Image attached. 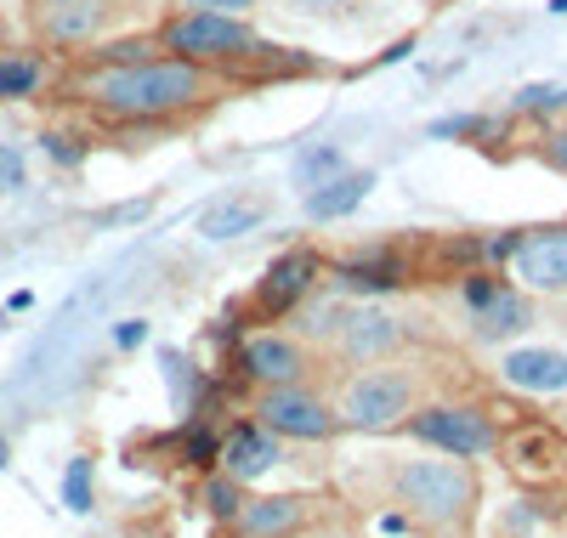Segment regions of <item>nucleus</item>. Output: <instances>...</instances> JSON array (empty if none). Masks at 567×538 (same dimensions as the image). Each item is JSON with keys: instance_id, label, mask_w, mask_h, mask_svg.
<instances>
[{"instance_id": "1", "label": "nucleus", "mask_w": 567, "mask_h": 538, "mask_svg": "<svg viewBox=\"0 0 567 538\" xmlns=\"http://www.w3.org/2000/svg\"><path fill=\"white\" fill-rule=\"evenodd\" d=\"M91 96L109 108V114H125V120H159V114H176L187 103L205 96V69L187 63V58H171V63H120L109 74L91 80Z\"/></svg>"}, {"instance_id": "2", "label": "nucleus", "mask_w": 567, "mask_h": 538, "mask_svg": "<svg viewBox=\"0 0 567 538\" xmlns=\"http://www.w3.org/2000/svg\"><path fill=\"white\" fill-rule=\"evenodd\" d=\"M398 499L420 521L454 527V521H465L471 499H477V482H471V470L454 454L449 459H420V465H403L398 470Z\"/></svg>"}, {"instance_id": "3", "label": "nucleus", "mask_w": 567, "mask_h": 538, "mask_svg": "<svg viewBox=\"0 0 567 538\" xmlns=\"http://www.w3.org/2000/svg\"><path fill=\"white\" fill-rule=\"evenodd\" d=\"M409 408H414V380L403 369H369L341 397V420L352 431H392L398 420H409Z\"/></svg>"}, {"instance_id": "4", "label": "nucleus", "mask_w": 567, "mask_h": 538, "mask_svg": "<svg viewBox=\"0 0 567 538\" xmlns=\"http://www.w3.org/2000/svg\"><path fill=\"white\" fill-rule=\"evenodd\" d=\"M409 431L420 436V443H432V448L454 454V459H477V454H494V448H499L494 420H488L483 408H465V403H460V408H454V403L425 408V414L409 420Z\"/></svg>"}, {"instance_id": "5", "label": "nucleus", "mask_w": 567, "mask_h": 538, "mask_svg": "<svg viewBox=\"0 0 567 538\" xmlns=\"http://www.w3.org/2000/svg\"><path fill=\"white\" fill-rule=\"evenodd\" d=\"M165 45L187 63H210V58H239L256 52V34L239 18H221V12H182L165 29Z\"/></svg>"}, {"instance_id": "6", "label": "nucleus", "mask_w": 567, "mask_h": 538, "mask_svg": "<svg viewBox=\"0 0 567 538\" xmlns=\"http://www.w3.org/2000/svg\"><path fill=\"white\" fill-rule=\"evenodd\" d=\"M261 425L272 436H301V443H318V436L336 431V414H329L312 391H301V385H267Z\"/></svg>"}, {"instance_id": "7", "label": "nucleus", "mask_w": 567, "mask_h": 538, "mask_svg": "<svg viewBox=\"0 0 567 538\" xmlns=\"http://www.w3.org/2000/svg\"><path fill=\"white\" fill-rule=\"evenodd\" d=\"M29 23L52 45H85L109 23V0H29Z\"/></svg>"}, {"instance_id": "8", "label": "nucleus", "mask_w": 567, "mask_h": 538, "mask_svg": "<svg viewBox=\"0 0 567 538\" xmlns=\"http://www.w3.org/2000/svg\"><path fill=\"white\" fill-rule=\"evenodd\" d=\"M516 278L539 296H561L567 289V227H545V232H528L516 238Z\"/></svg>"}, {"instance_id": "9", "label": "nucleus", "mask_w": 567, "mask_h": 538, "mask_svg": "<svg viewBox=\"0 0 567 538\" xmlns=\"http://www.w3.org/2000/svg\"><path fill=\"white\" fill-rule=\"evenodd\" d=\"M499 380L516 385V391H534V397H556V391H567V352H556V346L505 352L499 358Z\"/></svg>"}, {"instance_id": "10", "label": "nucleus", "mask_w": 567, "mask_h": 538, "mask_svg": "<svg viewBox=\"0 0 567 538\" xmlns=\"http://www.w3.org/2000/svg\"><path fill=\"white\" fill-rule=\"evenodd\" d=\"M245 374L250 380H261V385H296L301 374H307V358H301V346L296 340H284V334H256V340H245Z\"/></svg>"}, {"instance_id": "11", "label": "nucleus", "mask_w": 567, "mask_h": 538, "mask_svg": "<svg viewBox=\"0 0 567 538\" xmlns=\"http://www.w3.org/2000/svg\"><path fill=\"white\" fill-rule=\"evenodd\" d=\"M267 216H272V199H267V193H227L221 205H210V210L199 216V232H205L210 244L245 238V232H256Z\"/></svg>"}, {"instance_id": "12", "label": "nucleus", "mask_w": 567, "mask_h": 538, "mask_svg": "<svg viewBox=\"0 0 567 538\" xmlns=\"http://www.w3.org/2000/svg\"><path fill=\"white\" fill-rule=\"evenodd\" d=\"M312 278H318V256L290 250V256H278V261L267 267V278H261V289H256V301H261L267 312H284V307H296V301L307 296Z\"/></svg>"}, {"instance_id": "13", "label": "nucleus", "mask_w": 567, "mask_h": 538, "mask_svg": "<svg viewBox=\"0 0 567 538\" xmlns=\"http://www.w3.org/2000/svg\"><path fill=\"white\" fill-rule=\"evenodd\" d=\"M221 465H227L233 482H250V476L272 470V465H278V436H272L267 425H239V431L221 443Z\"/></svg>"}, {"instance_id": "14", "label": "nucleus", "mask_w": 567, "mask_h": 538, "mask_svg": "<svg viewBox=\"0 0 567 538\" xmlns=\"http://www.w3.org/2000/svg\"><path fill=\"white\" fill-rule=\"evenodd\" d=\"M471 323H477L483 340H511V334H523V329L534 323V312H528V301L516 296L511 283H494L488 296L471 307Z\"/></svg>"}, {"instance_id": "15", "label": "nucleus", "mask_w": 567, "mask_h": 538, "mask_svg": "<svg viewBox=\"0 0 567 538\" xmlns=\"http://www.w3.org/2000/svg\"><path fill=\"white\" fill-rule=\"evenodd\" d=\"M369 187H374L369 170H336L329 182H318V187L307 193V216H312V221H341V216H352V210L369 199Z\"/></svg>"}, {"instance_id": "16", "label": "nucleus", "mask_w": 567, "mask_h": 538, "mask_svg": "<svg viewBox=\"0 0 567 538\" xmlns=\"http://www.w3.org/2000/svg\"><path fill=\"white\" fill-rule=\"evenodd\" d=\"M403 340V323L398 318H386V312H352L347 323H341V352L347 358H386L392 346Z\"/></svg>"}, {"instance_id": "17", "label": "nucleus", "mask_w": 567, "mask_h": 538, "mask_svg": "<svg viewBox=\"0 0 567 538\" xmlns=\"http://www.w3.org/2000/svg\"><path fill=\"white\" fill-rule=\"evenodd\" d=\"M301 516H307V505L301 499H250V505H239V521L245 527V538H284V532H296L301 527Z\"/></svg>"}, {"instance_id": "18", "label": "nucleus", "mask_w": 567, "mask_h": 538, "mask_svg": "<svg viewBox=\"0 0 567 538\" xmlns=\"http://www.w3.org/2000/svg\"><path fill=\"white\" fill-rule=\"evenodd\" d=\"M40 80H45L40 58H0V103H12V96H34Z\"/></svg>"}, {"instance_id": "19", "label": "nucleus", "mask_w": 567, "mask_h": 538, "mask_svg": "<svg viewBox=\"0 0 567 538\" xmlns=\"http://www.w3.org/2000/svg\"><path fill=\"white\" fill-rule=\"evenodd\" d=\"M336 170H347L336 148H307V154L296 159V176H301V187H318V182H329Z\"/></svg>"}, {"instance_id": "20", "label": "nucleus", "mask_w": 567, "mask_h": 538, "mask_svg": "<svg viewBox=\"0 0 567 538\" xmlns=\"http://www.w3.org/2000/svg\"><path fill=\"white\" fill-rule=\"evenodd\" d=\"M63 499H69L74 516L91 510V459H74V465H69V476H63Z\"/></svg>"}, {"instance_id": "21", "label": "nucleus", "mask_w": 567, "mask_h": 538, "mask_svg": "<svg viewBox=\"0 0 567 538\" xmlns=\"http://www.w3.org/2000/svg\"><path fill=\"white\" fill-rule=\"evenodd\" d=\"M347 283L352 289H392L398 283V267L392 261H358V267H347Z\"/></svg>"}, {"instance_id": "22", "label": "nucleus", "mask_w": 567, "mask_h": 538, "mask_svg": "<svg viewBox=\"0 0 567 538\" xmlns=\"http://www.w3.org/2000/svg\"><path fill=\"white\" fill-rule=\"evenodd\" d=\"M23 182H29L23 148H18V142H0V199H7V193H18Z\"/></svg>"}, {"instance_id": "23", "label": "nucleus", "mask_w": 567, "mask_h": 538, "mask_svg": "<svg viewBox=\"0 0 567 538\" xmlns=\"http://www.w3.org/2000/svg\"><path fill=\"white\" fill-rule=\"evenodd\" d=\"M205 505H210V516H227V521H233L245 499H239V487H233V476H216V482L205 487Z\"/></svg>"}, {"instance_id": "24", "label": "nucleus", "mask_w": 567, "mask_h": 538, "mask_svg": "<svg viewBox=\"0 0 567 538\" xmlns=\"http://www.w3.org/2000/svg\"><path fill=\"white\" fill-rule=\"evenodd\" d=\"M561 103V91H550V85H528L523 96H516V108L523 114H539V108H556Z\"/></svg>"}, {"instance_id": "25", "label": "nucleus", "mask_w": 567, "mask_h": 538, "mask_svg": "<svg viewBox=\"0 0 567 538\" xmlns=\"http://www.w3.org/2000/svg\"><path fill=\"white\" fill-rule=\"evenodd\" d=\"M187 12H221V18H239V12H250L256 0H182Z\"/></svg>"}, {"instance_id": "26", "label": "nucleus", "mask_w": 567, "mask_h": 538, "mask_svg": "<svg viewBox=\"0 0 567 538\" xmlns=\"http://www.w3.org/2000/svg\"><path fill=\"white\" fill-rule=\"evenodd\" d=\"M40 142H45V154H52L58 165H80V148H74L69 136H40Z\"/></svg>"}, {"instance_id": "27", "label": "nucleus", "mask_w": 567, "mask_h": 538, "mask_svg": "<svg viewBox=\"0 0 567 538\" xmlns=\"http://www.w3.org/2000/svg\"><path fill=\"white\" fill-rule=\"evenodd\" d=\"M545 159H550V165H556V170L567 176V131H556V136L545 142Z\"/></svg>"}, {"instance_id": "28", "label": "nucleus", "mask_w": 567, "mask_h": 538, "mask_svg": "<svg viewBox=\"0 0 567 538\" xmlns=\"http://www.w3.org/2000/svg\"><path fill=\"white\" fill-rule=\"evenodd\" d=\"M511 250H516V232H505V238H488V244H483V256H488V261H505Z\"/></svg>"}, {"instance_id": "29", "label": "nucleus", "mask_w": 567, "mask_h": 538, "mask_svg": "<svg viewBox=\"0 0 567 538\" xmlns=\"http://www.w3.org/2000/svg\"><path fill=\"white\" fill-rule=\"evenodd\" d=\"M142 340H148V323H120V346H142Z\"/></svg>"}, {"instance_id": "30", "label": "nucleus", "mask_w": 567, "mask_h": 538, "mask_svg": "<svg viewBox=\"0 0 567 538\" xmlns=\"http://www.w3.org/2000/svg\"><path fill=\"white\" fill-rule=\"evenodd\" d=\"M148 216V199H136V205H120V210H109V221H142Z\"/></svg>"}, {"instance_id": "31", "label": "nucleus", "mask_w": 567, "mask_h": 538, "mask_svg": "<svg viewBox=\"0 0 567 538\" xmlns=\"http://www.w3.org/2000/svg\"><path fill=\"white\" fill-rule=\"evenodd\" d=\"M301 12H329V7H341V0H296Z\"/></svg>"}, {"instance_id": "32", "label": "nucleus", "mask_w": 567, "mask_h": 538, "mask_svg": "<svg viewBox=\"0 0 567 538\" xmlns=\"http://www.w3.org/2000/svg\"><path fill=\"white\" fill-rule=\"evenodd\" d=\"M550 12H556V18H567V0H550Z\"/></svg>"}, {"instance_id": "33", "label": "nucleus", "mask_w": 567, "mask_h": 538, "mask_svg": "<svg viewBox=\"0 0 567 538\" xmlns=\"http://www.w3.org/2000/svg\"><path fill=\"white\" fill-rule=\"evenodd\" d=\"M7 454H12V448H7V436H0V465H7Z\"/></svg>"}]
</instances>
